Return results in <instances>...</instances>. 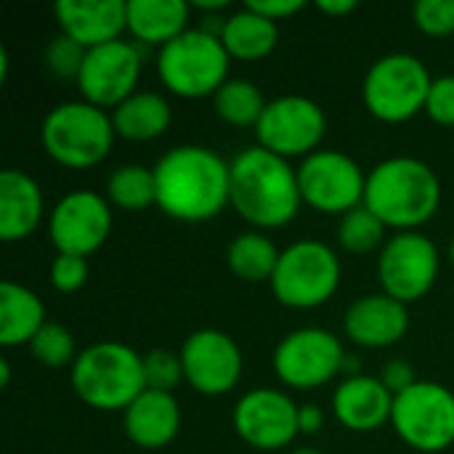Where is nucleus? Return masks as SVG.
Segmentation results:
<instances>
[{"label":"nucleus","mask_w":454,"mask_h":454,"mask_svg":"<svg viewBox=\"0 0 454 454\" xmlns=\"http://www.w3.org/2000/svg\"><path fill=\"white\" fill-rule=\"evenodd\" d=\"M157 205L176 221L200 223L229 205V162L197 144L170 149L154 165Z\"/></svg>","instance_id":"nucleus-1"},{"label":"nucleus","mask_w":454,"mask_h":454,"mask_svg":"<svg viewBox=\"0 0 454 454\" xmlns=\"http://www.w3.org/2000/svg\"><path fill=\"white\" fill-rule=\"evenodd\" d=\"M229 205L258 229H279L303 205L298 170L263 146H247L229 162Z\"/></svg>","instance_id":"nucleus-2"},{"label":"nucleus","mask_w":454,"mask_h":454,"mask_svg":"<svg viewBox=\"0 0 454 454\" xmlns=\"http://www.w3.org/2000/svg\"><path fill=\"white\" fill-rule=\"evenodd\" d=\"M364 205L399 231H418L442 205V184L418 157H388L367 173Z\"/></svg>","instance_id":"nucleus-3"},{"label":"nucleus","mask_w":454,"mask_h":454,"mask_svg":"<svg viewBox=\"0 0 454 454\" xmlns=\"http://www.w3.org/2000/svg\"><path fill=\"white\" fill-rule=\"evenodd\" d=\"M72 388L93 410L125 412L146 391L144 356L117 340L93 343L72 364Z\"/></svg>","instance_id":"nucleus-4"},{"label":"nucleus","mask_w":454,"mask_h":454,"mask_svg":"<svg viewBox=\"0 0 454 454\" xmlns=\"http://www.w3.org/2000/svg\"><path fill=\"white\" fill-rule=\"evenodd\" d=\"M114 136L112 114L88 101H64L53 106L40 128L43 149L64 168L98 165L112 152Z\"/></svg>","instance_id":"nucleus-5"},{"label":"nucleus","mask_w":454,"mask_h":454,"mask_svg":"<svg viewBox=\"0 0 454 454\" xmlns=\"http://www.w3.org/2000/svg\"><path fill=\"white\" fill-rule=\"evenodd\" d=\"M229 51L221 37L194 27L160 48L157 72L168 90L184 98L215 96L229 80Z\"/></svg>","instance_id":"nucleus-6"},{"label":"nucleus","mask_w":454,"mask_h":454,"mask_svg":"<svg viewBox=\"0 0 454 454\" xmlns=\"http://www.w3.org/2000/svg\"><path fill=\"white\" fill-rule=\"evenodd\" d=\"M269 285L282 306L317 309L327 303L340 285V258L319 239H298L279 253Z\"/></svg>","instance_id":"nucleus-7"},{"label":"nucleus","mask_w":454,"mask_h":454,"mask_svg":"<svg viewBox=\"0 0 454 454\" xmlns=\"http://www.w3.org/2000/svg\"><path fill=\"white\" fill-rule=\"evenodd\" d=\"M428 67L412 53H388L378 59L364 77V106L383 122H404L426 109L431 90Z\"/></svg>","instance_id":"nucleus-8"},{"label":"nucleus","mask_w":454,"mask_h":454,"mask_svg":"<svg viewBox=\"0 0 454 454\" xmlns=\"http://www.w3.org/2000/svg\"><path fill=\"white\" fill-rule=\"evenodd\" d=\"M391 426L418 452H444L454 444V394L434 380H418L394 399Z\"/></svg>","instance_id":"nucleus-9"},{"label":"nucleus","mask_w":454,"mask_h":454,"mask_svg":"<svg viewBox=\"0 0 454 454\" xmlns=\"http://www.w3.org/2000/svg\"><path fill=\"white\" fill-rule=\"evenodd\" d=\"M346 351L335 333L325 327H301L287 333L274 348V372L298 391H311L343 372Z\"/></svg>","instance_id":"nucleus-10"},{"label":"nucleus","mask_w":454,"mask_h":454,"mask_svg":"<svg viewBox=\"0 0 454 454\" xmlns=\"http://www.w3.org/2000/svg\"><path fill=\"white\" fill-rule=\"evenodd\" d=\"M298 186L306 205L319 213H348L364 202L367 176L354 157L335 149H317L298 168Z\"/></svg>","instance_id":"nucleus-11"},{"label":"nucleus","mask_w":454,"mask_h":454,"mask_svg":"<svg viewBox=\"0 0 454 454\" xmlns=\"http://www.w3.org/2000/svg\"><path fill=\"white\" fill-rule=\"evenodd\" d=\"M327 130V117L322 106L309 96H279L266 104L255 136L258 146L279 157H309L317 152Z\"/></svg>","instance_id":"nucleus-12"},{"label":"nucleus","mask_w":454,"mask_h":454,"mask_svg":"<svg viewBox=\"0 0 454 454\" xmlns=\"http://www.w3.org/2000/svg\"><path fill=\"white\" fill-rule=\"evenodd\" d=\"M439 277V250L420 231L394 234L378 258V279L383 293L399 303L420 301Z\"/></svg>","instance_id":"nucleus-13"},{"label":"nucleus","mask_w":454,"mask_h":454,"mask_svg":"<svg viewBox=\"0 0 454 454\" xmlns=\"http://www.w3.org/2000/svg\"><path fill=\"white\" fill-rule=\"evenodd\" d=\"M138 74H141L138 45L120 37L90 48L85 53V61L74 82L88 104L101 109L106 106L114 109L136 93Z\"/></svg>","instance_id":"nucleus-14"},{"label":"nucleus","mask_w":454,"mask_h":454,"mask_svg":"<svg viewBox=\"0 0 454 454\" xmlns=\"http://www.w3.org/2000/svg\"><path fill=\"white\" fill-rule=\"evenodd\" d=\"M112 231V210L109 202L96 192H69L64 194L51 218L48 234L59 253L64 255H90L96 253Z\"/></svg>","instance_id":"nucleus-15"},{"label":"nucleus","mask_w":454,"mask_h":454,"mask_svg":"<svg viewBox=\"0 0 454 454\" xmlns=\"http://www.w3.org/2000/svg\"><path fill=\"white\" fill-rule=\"evenodd\" d=\"M298 404L277 388H253L234 404V428L242 442L271 452L287 447L298 434Z\"/></svg>","instance_id":"nucleus-16"},{"label":"nucleus","mask_w":454,"mask_h":454,"mask_svg":"<svg viewBox=\"0 0 454 454\" xmlns=\"http://www.w3.org/2000/svg\"><path fill=\"white\" fill-rule=\"evenodd\" d=\"M184 375L200 394L221 396L239 383L242 351L231 335L221 330H197L181 346Z\"/></svg>","instance_id":"nucleus-17"},{"label":"nucleus","mask_w":454,"mask_h":454,"mask_svg":"<svg viewBox=\"0 0 454 454\" xmlns=\"http://www.w3.org/2000/svg\"><path fill=\"white\" fill-rule=\"evenodd\" d=\"M53 13L61 32L77 40L85 51L120 40V32L128 29L125 0H59Z\"/></svg>","instance_id":"nucleus-18"},{"label":"nucleus","mask_w":454,"mask_h":454,"mask_svg":"<svg viewBox=\"0 0 454 454\" xmlns=\"http://www.w3.org/2000/svg\"><path fill=\"white\" fill-rule=\"evenodd\" d=\"M394 394L372 375H351L333 394V412L348 431L370 434L391 420Z\"/></svg>","instance_id":"nucleus-19"},{"label":"nucleus","mask_w":454,"mask_h":454,"mask_svg":"<svg viewBox=\"0 0 454 454\" xmlns=\"http://www.w3.org/2000/svg\"><path fill=\"white\" fill-rule=\"evenodd\" d=\"M343 327H346V335L356 346L386 348L404 338L410 327V314L404 303H399L396 298L386 293H378V295H364L356 303H351V309L346 311Z\"/></svg>","instance_id":"nucleus-20"},{"label":"nucleus","mask_w":454,"mask_h":454,"mask_svg":"<svg viewBox=\"0 0 454 454\" xmlns=\"http://www.w3.org/2000/svg\"><path fill=\"white\" fill-rule=\"evenodd\" d=\"M122 426L128 439L141 450L168 447L181 428V407L173 394L146 388L125 412Z\"/></svg>","instance_id":"nucleus-21"},{"label":"nucleus","mask_w":454,"mask_h":454,"mask_svg":"<svg viewBox=\"0 0 454 454\" xmlns=\"http://www.w3.org/2000/svg\"><path fill=\"white\" fill-rule=\"evenodd\" d=\"M43 221V192L24 170L0 173V239H27Z\"/></svg>","instance_id":"nucleus-22"},{"label":"nucleus","mask_w":454,"mask_h":454,"mask_svg":"<svg viewBox=\"0 0 454 454\" xmlns=\"http://www.w3.org/2000/svg\"><path fill=\"white\" fill-rule=\"evenodd\" d=\"M189 3L184 0H128V32L146 45H165L186 32Z\"/></svg>","instance_id":"nucleus-23"},{"label":"nucleus","mask_w":454,"mask_h":454,"mask_svg":"<svg viewBox=\"0 0 454 454\" xmlns=\"http://www.w3.org/2000/svg\"><path fill=\"white\" fill-rule=\"evenodd\" d=\"M45 325L43 301L24 285L3 282L0 285V346L13 348L32 343V338Z\"/></svg>","instance_id":"nucleus-24"},{"label":"nucleus","mask_w":454,"mask_h":454,"mask_svg":"<svg viewBox=\"0 0 454 454\" xmlns=\"http://www.w3.org/2000/svg\"><path fill=\"white\" fill-rule=\"evenodd\" d=\"M173 120L170 104L154 90H136L120 106L112 109L114 133L130 141H149L168 130Z\"/></svg>","instance_id":"nucleus-25"},{"label":"nucleus","mask_w":454,"mask_h":454,"mask_svg":"<svg viewBox=\"0 0 454 454\" xmlns=\"http://www.w3.org/2000/svg\"><path fill=\"white\" fill-rule=\"evenodd\" d=\"M277 40H279L277 21L250 11L247 5L226 16L223 32H221V43L229 51V56L242 59V61H255V59L269 56L277 48Z\"/></svg>","instance_id":"nucleus-26"},{"label":"nucleus","mask_w":454,"mask_h":454,"mask_svg":"<svg viewBox=\"0 0 454 454\" xmlns=\"http://www.w3.org/2000/svg\"><path fill=\"white\" fill-rule=\"evenodd\" d=\"M279 253L282 250H277V245L266 234L245 231L231 239L226 250V263L245 282H271Z\"/></svg>","instance_id":"nucleus-27"},{"label":"nucleus","mask_w":454,"mask_h":454,"mask_svg":"<svg viewBox=\"0 0 454 454\" xmlns=\"http://www.w3.org/2000/svg\"><path fill=\"white\" fill-rule=\"evenodd\" d=\"M266 104L269 101L255 88V82H250L245 77H229L213 96V106H215L218 117L237 128L258 125Z\"/></svg>","instance_id":"nucleus-28"},{"label":"nucleus","mask_w":454,"mask_h":454,"mask_svg":"<svg viewBox=\"0 0 454 454\" xmlns=\"http://www.w3.org/2000/svg\"><path fill=\"white\" fill-rule=\"evenodd\" d=\"M106 197L122 210H144L149 205H157L154 168L120 165L106 181Z\"/></svg>","instance_id":"nucleus-29"},{"label":"nucleus","mask_w":454,"mask_h":454,"mask_svg":"<svg viewBox=\"0 0 454 454\" xmlns=\"http://www.w3.org/2000/svg\"><path fill=\"white\" fill-rule=\"evenodd\" d=\"M386 223L362 202L359 207L348 210L340 223H338V242L346 253L354 255H364L372 253L383 245V234H386Z\"/></svg>","instance_id":"nucleus-30"},{"label":"nucleus","mask_w":454,"mask_h":454,"mask_svg":"<svg viewBox=\"0 0 454 454\" xmlns=\"http://www.w3.org/2000/svg\"><path fill=\"white\" fill-rule=\"evenodd\" d=\"M29 351H32V356H35L43 367H51V370L74 364V359L80 356V354L74 351V338H72V333H69L64 325H56V322H45V325H43V330L32 338Z\"/></svg>","instance_id":"nucleus-31"},{"label":"nucleus","mask_w":454,"mask_h":454,"mask_svg":"<svg viewBox=\"0 0 454 454\" xmlns=\"http://www.w3.org/2000/svg\"><path fill=\"white\" fill-rule=\"evenodd\" d=\"M144 378H146V388L173 394V388L181 380H186L181 354H173L165 348H152L149 354H144Z\"/></svg>","instance_id":"nucleus-32"},{"label":"nucleus","mask_w":454,"mask_h":454,"mask_svg":"<svg viewBox=\"0 0 454 454\" xmlns=\"http://www.w3.org/2000/svg\"><path fill=\"white\" fill-rule=\"evenodd\" d=\"M85 48L77 43V40H72L69 35H56L51 43H48V48H45V61H48V69L56 74V77H72V80H77V74H80V67H82V61H85Z\"/></svg>","instance_id":"nucleus-33"},{"label":"nucleus","mask_w":454,"mask_h":454,"mask_svg":"<svg viewBox=\"0 0 454 454\" xmlns=\"http://www.w3.org/2000/svg\"><path fill=\"white\" fill-rule=\"evenodd\" d=\"M412 13L426 35L442 37L454 32V0H418Z\"/></svg>","instance_id":"nucleus-34"},{"label":"nucleus","mask_w":454,"mask_h":454,"mask_svg":"<svg viewBox=\"0 0 454 454\" xmlns=\"http://www.w3.org/2000/svg\"><path fill=\"white\" fill-rule=\"evenodd\" d=\"M426 112L434 122H439L444 128H454V74L434 77L428 101H426Z\"/></svg>","instance_id":"nucleus-35"},{"label":"nucleus","mask_w":454,"mask_h":454,"mask_svg":"<svg viewBox=\"0 0 454 454\" xmlns=\"http://www.w3.org/2000/svg\"><path fill=\"white\" fill-rule=\"evenodd\" d=\"M88 279V261L80 255H64L59 253L51 263V285L59 293H74Z\"/></svg>","instance_id":"nucleus-36"},{"label":"nucleus","mask_w":454,"mask_h":454,"mask_svg":"<svg viewBox=\"0 0 454 454\" xmlns=\"http://www.w3.org/2000/svg\"><path fill=\"white\" fill-rule=\"evenodd\" d=\"M380 380H383V386H386L394 396H399V394H404L407 388H412V386L418 383V375H415V367H412L407 359H391V362L383 367Z\"/></svg>","instance_id":"nucleus-37"},{"label":"nucleus","mask_w":454,"mask_h":454,"mask_svg":"<svg viewBox=\"0 0 454 454\" xmlns=\"http://www.w3.org/2000/svg\"><path fill=\"white\" fill-rule=\"evenodd\" d=\"M247 8L271 21H279L298 13L303 8V0H247Z\"/></svg>","instance_id":"nucleus-38"},{"label":"nucleus","mask_w":454,"mask_h":454,"mask_svg":"<svg viewBox=\"0 0 454 454\" xmlns=\"http://www.w3.org/2000/svg\"><path fill=\"white\" fill-rule=\"evenodd\" d=\"M322 426H325V412L317 404H303L298 410V428H301V434H306V436L319 434Z\"/></svg>","instance_id":"nucleus-39"},{"label":"nucleus","mask_w":454,"mask_h":454,"mask_svg":"<svg viewBox=\"0 0 454 454\" xmlns=\"http://www.w3.org/2000/svg\"><path fill=\"white\" fill-rule=\"evenodd\" d=\"M317 8L325 13H333V16H346L351 11H356V0H319Z\"/></svg>","instance_id":"nucleus-40"},{"label":"nucleus","mask_w":454,"mask_h":454,"mask_svg":"<svg viewBox=\"0 0 454 454\" xmlns=\"http://www.w3.org/2000/svg\"><path fill=\"white\" fill-rule=\"evenodd\" d=\"M223 5H226V0H197V3H192V8H200V11H218Z\"/></svg>","instance_id":"nucleus-41"},{"label":"nucleus","mask_w":454,"mask_h":454,"mask_svg":"<svg viewBox=\"0 0 454 454\" xmlns=\"http://www.w3.org/2000/svg\"><path fill=\"white\" fill-rule=\"evenodd\" d=\"M11 383V364L8 359H0V386H8Z\"/></svg>","instance_id":"nucleus-42"},{"label":"nucleus","mask_w":454,"mask_h":454,"mask_svg":"<svg viewBox=\"0 0 454 454\" xmlns=\"http://www.w3.org/2000/svg\"><path fill=\"white\" fill-rule=\"evenodd\" d=\"M290 454H322V452H317V450H311V447H301V450H293Z\"/></svg>","instance_id":"nucleus-43"},{"label":"nucleus","mask_w":454,"mask_h":454,"mask_svg":"<svg viewBox=\"0 0 454 454\" xmlns=\"http://www.w3.org/2000/svg\"><path fill=\"white\" fill-rule=\"evenodd\" d=\"M450 261L454 263V239H452V245H450Z\"/></svg>","instance_id":"nucleus-44"}]
</instances>
